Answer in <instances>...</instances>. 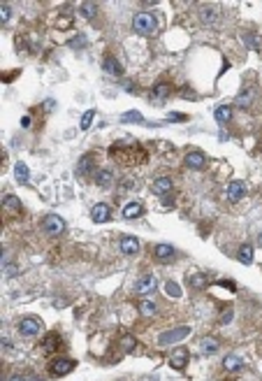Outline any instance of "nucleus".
Returning <instances> with one entry per match:
<instances>
[{
  "instance_id": "nucleus-1",
  "label": "nucleus",
  "mask_w": 262,
  "mask_h": 381,
  "mask_svg": "<svg viewBox=\"0 0 262 381\" xmlns=\"http://www.w3.org/2000/svg\"><path fill=\"white\" fill-rule=\"evenodd\" d=\"M188 335H190V328H188V326L172 328V330H165L160 337H158V344H160V346H172V344H179V342H183Z\"/></svg>"
},
{
  "instance_id": "nucleus-2",
  "label": "nucleus",
  "mask_w": 262,
  "mask_h": 381,
  "mask_svg": "<svg viewBox=\"0 0 262 381\" xmlns=\"http://www.w3.org/2000/svg\"><path fill=\"white\" fill-rule=\"evenodd\" d=\"M132 28H135L139 35H151L153 30H156V19H153V14H149V12H139V14H135V19H132Z\"/></svg>"
},
{
  "instance_id": "nucleus-3",
  "label": "nucleus",
  "mask_w": 262,
  "mask_h": 381,
  "mask_svg": "<svg viewBox=\"0 0 262 381\" xmlns=\"http://www.w3.org/2000/svg\"><path fill=\"white\" fill-rule=\"evenodd\" d=\"M42 230L51 237H58L63 230H65V221H63L58 214H46L44 221H42Z\"/></svg>"
},
{
  "instance_id": "nucleus-4",
  "label": "nucleus",
  "mask_w": 262,
  "mask_h": 381,
  "mask_svg": "<svg viewBox=\"0 0 262 381\" xmlns=\"http://www.w3.org/2000/svg\"><path fill=\"white\" fill-rule=\"evenodd\" d=\"M19 332L23 337H37L42 332V321L35 319V316H26L19 321Z\"/></svg>"
},
{
  "instance_id": "nucleus-5",
  "label": "nucleus",
  "mask_w": 262,
  "mask_h": 381,
  "mask_svg": "<svg viewBox=\"0 0 262 381\" xmlns=\"http://www.w3.org/2000/svg\"><path fill=\"white\" fill-rule=\"evenodd\" d=\"M75 365L77 363L70 361V358H56V361H51L49 372H51V376H65L75 370Z\"/></svg>"
},
{
  "instance_id": "nucleus-6",
  "label": "nucleus",
  "mask_w": 262,
  "mask_h": 381,
  "mask_svg": "<svg viewBox=\"0 0 262 381\" xmlns=\"http://www.w3.org/2000/svg\"><path fill=\"white\" fill-rule=\"evenodd\" d=\"M153 291H156V277H153V274H141L139 279H137V284H135V293H137V295H141V298H147V295H151Z\"/></svg>"
},
{
  "instance_id": "nucleus-7",
  "label": "nucleus",
  "mask_w": 262,
  "mask_h": 381,
  "mask_svg": "<svg viewBox=\"0 0 262 381\" xmlns=\"http://www.w3.org/2000/svg\"><path fill=\"white\" fill-rule=\"evenodd\" d=\"M188 358H190V353H188L186 346H177V349L170 351V365L174 367V370H183V367L188 365Z\"/></svg>"
},
{
  "instance_id": "nucleus-8",
  "label": "nucleus",
  "mask_w": 262,
  "mask_h": 381,
  "mask_svg": "<svg viewBox=\"0 0 262 381\" xmlns=\"http://www.w3.org/2000/svg\"><path fill=\"white\" fill-rule=\"evenodd\" d=\"M183 163H186V167H190V170H204V167H207V156L202 154V151H188Z\"/></svg>"
},
{
  "instance_id": "nucleus-9",
  "label": "nucleus",
  "mask_w": 262,
  "mask_h": 381,
  "mask_svg": "<svg viewBox=\"0 0 262 381\" xmlns=\"http://www.w3.org/2000/svg\"><path fill=\"white\" fill-rule=\"evenodd\" d=\"M246 196V184L244 181H230L227 184V200L230 202H239Z\"/></svg>"
},
{
  "instance_id": "nucleus-10",
  "label": "nucleus",
  "mask_w": 262,
  "mask_h": 381,
  "mask_svg": "<svg viewBox=\"0 0 262 381\" xmlns=\"http://www.w3.org/2000/svg\"><path fill=\"white\" fill-rule=\"evenodd\" d=\"M153 256H156V261H160V263H170V261H174V249H172L170 244H156L153 246Z\"/></svg>"
},
{
  "instance_id": "nucleus-11",
  "label": "nucleus",
  "mask_w": 262,
  "mask_h": 381,
  "mask_svg": "<svg viewBox=\"0 0 262 381\" xmlns=\"http://www.w3.org/2000/svg\"><path fill=\"white\" fill-rule=\"evenodd\" d=\"M151 190L156 193V196H167V193L172 190V179L170 177H158V179L151 184Z\"/></svg>"
},
{
  "instance_id": "nucleus-12",
  "label": "nucleus",
  "mask_w": 262,
  "mask_h": 381,
  "mask_svg": "<svg viewBox=\"0 0 262 381\" xmlns=\"http://www.w3.org/2000/svg\"><path fill=\"white\" fill-rule=\"evenodd\" d=\"M109 216H111V209H109V205H96L91 209V219L96 221V223H105V221H109Z\"/></svg>"
},
{
  "instance_id": "nucleus-13",
  "label": "nucleus",
  "mask_w": 262,
  "mask_h": 381,
  "mask_svg": "<svg viewBox=\"0 0 262 381\" xmlns=\"http://www.w3.org/2000/svg\"><path fill=\"white\" fill-rule=\"evenodd\" d=\"M121 251L126 253V256L137 253V251H139V240H137V237H132V235H126L121 240Z\"/></svg>"
},
{
  "instance_id": "nucleus-14",
  "label": "nucleus",
  "mask_w": 262,
  "mask_h": 381,
  "mask_svg": "<svg viewBox=\"0 0 262 381\" xmlns=\"http://www.w3.org/2000/svg\"><path fill=\"white\" fill-rule=\"evenodd\" d=\"M223 367H225L227 372H239V370H244V361L239 356H234V353H230V356H225V361H223Z\"/></svg>"
},
{
  "instance_id": "nucleus-15",
  "label": "nucleus",
  "mask_w": 262,
  "mask_h": 381,
  "mask_svg": "<svg viewBox=\"0 0 262 381\" xmlns=\"http://www.w3.org/2000/svg\"><path fill=\"white\" fill-rule=\"evenodd\" d=\"M14 175H16V181H19V184H28V181H31V172H28V165H26V163H16L14 165Z\"/></svg>"
},
{
  "instance_id": "nucleus-16",
  "label": "nucleus",
  "mask_w": 262,
  "mask_h": 381,
  "mask_svg": "<svg viewBox=\"0 0 262 381\" xmlns=\"http://www.w3.org/2000/svg\"><path fill=\"white\" fill-rule=\"evenodd\" d=\"M93 165H96V158H93V154H86L84 158L79 161V165H77V172H79V175H88Z\"/></svg>"
},
{
  "instance_id": "nucleus-17",
  "label": "nucleus",
  "mask_w": 262,
  "mask_h": 381,
  "mask_svg": "<svg viewBox=\"0 0 262 381\" xmlns=\"http://www.w3.org/2000/svg\"><path fill=\"white\" fill-rule=\"evenodd\" d=\"M141 211H144V207H141L139 202H128V205L123 207V216H126V219H137V216H141Z\"/></svg>"
},
{
  "instance_id": "nucleus-18",
  "label": "nucleus",
  "mask_w": 262,
  "mask_h": 381,
  "mask_svg": "<svg viewBox=\"0 0 262 381\" xmlns=\"http://www.w3.org/2000/svg\"><path fill=\"white\" fill-rule=\"evenodd\" d=\"M200 351L202 353H216L218 351V340H213V337H204V340L200 342Z\"/></svg>"
},
{
  "instance_id": "nucleus-19",
  "label": "nucleus",
  "mask_w": 262,
  "mask_h": 381,
  "mask_svg": "<svg viewBox=\"0 0 262 381\" xmlns=\"http://www.w3.org/2000/svg\"><path fill=\"white\" fill-rule=\"evenodd\" d=\"M139 314L141 316H156L158 314V305L153 300H141L139 302Z\"/></svg>"
},
{
  "instance_id": "nucleus-20",
  "label": "nucleus",
  "mask_w": 262,
  "mask_h": 381,
  "mask_svg": "<svg viewBox=\"0 0 262 381\" xmlns=\"http://www.w3.org/2000/svg\"><path fill=\"white\" fill-rule=\"evenodd\" d=\"M213 116H216L218 123H227V121H230V116H232V107H230V105H221V107H216Z\"/></svg>"
},
{
  "instance_id": "nucleus-21",
  "label": "nucleus",
  "mask_w": 262,
  "mask_h": 381,
  "mask_svg": "<svg viewBox=\"0 0 262 381\" xmlns=\"http://www.w3.org/2000/svg\"><path fill=\"white\" fill-rule=\"evenodd\" d=\"M3 207H5L7 211H14V214H16V211H21V202L16 200L12 193H7V196L3 198Z\"/></svg>"
},
{
  "instance_id": "nucleus-22",
  "label": "nucleus",
  "mask_w": 262,
  "mask_h": 381,
  "mask_svg": "<svg viewBox=\"0 0 262 381\" xmlns=\"http://www.w3.org/2000/svg\"><path fill=\"white\" fill-rule=\"evenodd\" d=\"M105 70L109 72V75H121V63H118V60L116 58H111V56H107L105 58Z\"/></svg>"
},
{
  "instance_id": "nucleus-23",
  "label": "nucleus",
  "mask_w": 262,
  "mask_h": 381,
  "mask_svg": "<svg viewBox=\"0 0 262 381\" xmlns=\"http://www.w3.org/2000/svg\"><path fill=\"white\" fill-rule=\"evenodd\" d=\"M165 293L170 298H174V300H179V298L183 295V291H181V286L179 284H174V281H165Z\"/></svg>"
},
{
  "instance_id": "nucleus-24",
  "label": "nucleus",
  "mask_w": 262,
  "mask_h": 381,
  "mask_svg": "<svg viewBox=\"0 0 262 381\" xmlns=\"http://www.w3.org/2000/svg\"><path fill=\"white\" fill-rule=\"evenodd\" d=\"M200 16H202V21H204V24H216V21L221 19V14H218L213 7H204Z\"/></svg>"
},
{
  "instance_id": "nucleus-25",
  "label": "nucleus",
  "mask_w": 262,
  "mask_h": 381,
  "mask_svg": "<svg viewBox=\"0 0 262 381\" xmlns=\"http://www.w3.org/2000/svg\"><path fill=\"white\" fill-rule=\"evenodd\" d=\"M239 261H242L244 265H251L253 263V246L251 244H244L242 249H239Z\"/></svg>"
},
{
  "instance_id": "nucleus-26",
  "label": "nucleus",
  "mask_w": 262,
  "mask_h": 381,
  "mask_svg": "<svg viewBox=\"0 0 262 381\" xmlns=\"http://www.w3.org/2000/svg\"><path fill=\"white\" fill-rule=\"evenodd\" d=\"M58 342H61V340H58V335H56V332H51V335L44 337V344H42V346H44V351H54L56 346H58Z\"/></svg>"
},
{
  "instance_id": "nucleus-27",
  "label": "nucleus",
  "mask_w": 262,
  "mask_h": 381,
  "mask_svg": "<svg viewBox=\"0 0 262 381\" xmlns=\"http://www.w3.org/2000/svg\"><path fill=\"white\" fill-rule=\"evenodd\" d=\"M81 14L86 16V19H91V16H96V12H98V5H93V3H81Z\"/></svg>"
},
{
  "instance_id": "nucleus-28",
  "label": "nucleus",
  "mask_w": 262,
  "mask_h": 381,
  "mask_svg": "<svg viewBox=\"0 0 262 381\" xmlns=\"http://www.w3.org/2000/svg\"><path fill=\"white\" fill-rule=\"evenodd\" d=\"M93 119H96V112L88 110L84 116H81V123H79V125H81V131H88V128H91V123H93Z\"/></svg>"
},
{
  "instance_id": "nucleus-29",
  "label": "nucleus",
  "mask_w": 262,
  "mask_h": 381,
  "mask_svg": "<svg viewBox=\"0 0 262 381\" xmlns=\"http://www.w3.org/2000/svg\"><path fill=\"white\" fill-rule=\"evenodd\" d=\"M96 181H98L100 186H109V184H111V172H109V170H100V172L96 175Z\"/></svg>"
},
{
  "instance_id": "nucleus-30",
  "label": "nucleus",
  "mask_w": 262,
  "mask_h": 381,
  "mask_svg": "<svg viewBox=\"0 0 262 381\" xmlns=\"http://www.w3.org/2000/svg\"><path fill=\"white\" fill-rule=\"evenodd\" d=\"M121 121H135V123H144V116H141L137 110H132V112H126V114L121 116Z\"/></svg>"
},
{
  "instance_id": "nucleus-31",
  "label": "nucleus",
  "mask_w": 262,
  "mask_h": 381,
  "mask_svg": "<svg viewBox=\"0 0 262 381\" xmlns=\"http://www.w3.org/2000/svg\"><path fill=\"white\" fill-rule=\"evenodd\" d=\"M165 95H170V84H158L153 89V98H165Z\"/></svg>"
},
{
  "instance_id": "nucleus-32",
  "label": "nucleus",
  "mask_w": 262,
  "mask_h": 381,
  "mask_svg": "<svg viewBox=\"0 0 262 381\" xmlns=\"http://www.w3.org/2000/svg\"><path fill=\"white\" fill-rule=\"evenodd\" d=\"M121 349L123 351H132V349H135V337H130V335H126L121 340Z\"/></svg>"
},
{
  "instance_id": "nucleus-33",
  "label": "nucleus",
  "mask_w": 262,
  "mask_h": 381,
  "mask_svg": "<svg viewBox=\"0 0 262 381\" xmlns=\"http://www.w3.org/2000/svg\"><path fill=\"white\" fill-rule=\"evenodd\" d=\"M251 100H253V91H246V93H242V95L237 98V102H239L242 107H248V105H251Z\"/></svg>"
},
{
  "instance_id": "nucleus-34",
  "label": "nucleus",
  "mask_w": 262,
  "mask_h": 381,
  "mask_svg": "<svg viewBox=\"0 0 262 381\" xmlns=\"http://www.w3.org/2000/svg\"><path fill=\"white\" fill-rule=\"evenodd\" d=\"M10 14H12V10H10V5H0V21L5 24V21H10Z\"/></svg>"
},
{
  "instance_id": "nucleus-35",
  "label": "nucleus",
  "mask_w": 262,
  "mask_h": 381,
  "mask_svg": "<svg viewBox=\"0 0 262 381\" xmlns=\"http://www.w3.org/2000/svg\"><path fill=\"white\" fill-rule=\"evenodd\" d=\"M190 284L195 286V288H200V286H204V284H207V279H204V277H202V274H193V277H190Z\"/></svg>"
},
{
  "instance_id": "nucleus-36",
  "label": "nucleus",
  "mask_w": 262,
  "mask_h": 381,
  "mask_svg": "<svg viewBox=\"0 0 262 381\" xmlns=\"http://www.w3.org/2000/svg\"><path fill=\"white\" fill-rule=\"evenodd\" d=\"M5 272H7V277H14L16 274V267L14 265H5Z\"/></svg>"
},
{
  "instance_id": "nucleus-37",
  "label": "nucleus",
  "mask_w": 262,
  "mask_h": 381,
  "mask_svg": "<svg viewBox=\"0 0 262 381\" xmlns=\"http://www.w3.org/2000/svg\"><path fill=\"white\" fill-rule=\"evenodd\" d=\"M21 125H23V128H28V125H31V116H23V119H21Z\"/></svg>"
},
{
  "instance_id": "nucleus-38",
  "label": "nucleus",
  "mask_w": 262,
  "mask_h": 381,
  "mask_svg": "<svg viewBox=\"0 0 262 381\" xmlns=\"http://www.w3.org/2000/svg\"><path fill=\"white\" fill-rule=\"evenodd\" d=\"M10 381H28V379H26V376H21V374H14Z\"/></svg>"
},
{
  "instance_id": "nucleus-39",
  "label": "nucleus",
  "mask_w": 262,
  "mask_h": 381,
  "mask_svg": "<svg viewBox=\"0 0 262 381\" xmlns=\"http://www.w3.org/2000/svg\"><path fill=\"white\" fill-rule=\"evenodd\" d=\"M257 246H262V232L257 235Z\"/></svg>"
}]
</instances>
